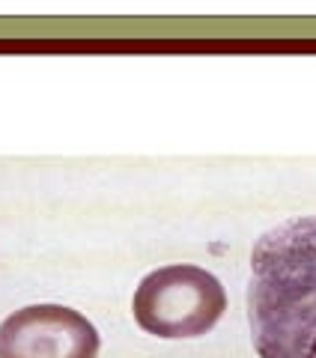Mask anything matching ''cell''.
<instances>
[{"instance_id":"6da1fadb","label":"cell","mask_w":316,"mask_h":358,"mask_svg":"<svg viewBox=\"0 0 316 358\" xmlns=\"http://www.w3.org/2000/svg\"><path fill=\"white\" fill-rule=\"evenodd\" d=\"M247 326L259 358H316V215L254 242Z\"/></svg>"},{"instance_id":"7a4b0ae2","label":"cell","mask_w":316,"mask_h":358,"mask_svg":"<svg viewBox=\"0 0 316 358\" xmlns=\"http://www.w3.org/2000/svg\"><path fill=\"white\" fill-rule=\"evenodd\" d=\"M227 310V293L212 272L173 263L150 272L134 289V322L155 338H203Z\"/></svg>"},{"instance_id":"3957f363","label":"cell","mask_w":316,"mask_h":358,"mask_svg":"<svg viewBox=\"0 0 316 358\" xmlns=\"http://www.w3.org/2000/svg\"><path fill=\"white\" fill-rule=\"evenodd\" d=\"M101 338L66 305H27L0 322V358H99Z\"/></svg>"}]
</instances>
